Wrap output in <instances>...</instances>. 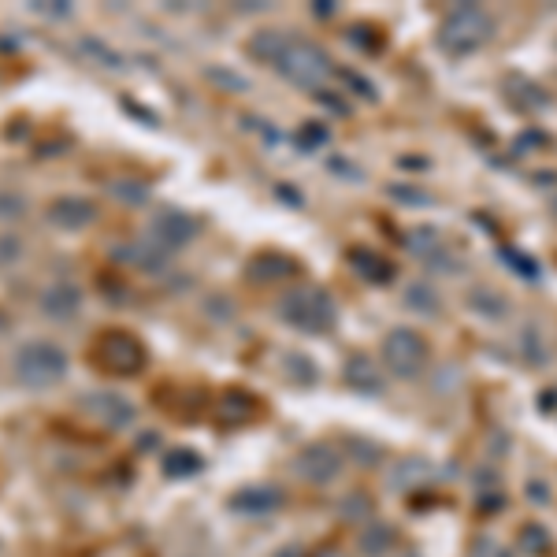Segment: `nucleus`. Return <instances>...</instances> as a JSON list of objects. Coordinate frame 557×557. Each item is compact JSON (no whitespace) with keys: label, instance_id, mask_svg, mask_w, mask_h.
Segmentation results:
<instances>
[{"label":"nucleus","instance_id":"nucleus-1","mask_svg":"<svg viewBox=\"0 0 557 557\" xmlns=\"http://www.w3.org/2000/svg\"><path fill=\"white\" fill-rule=\"evenodd\" d=\"M279 320L290 324L301 335H327L338 320V309L331 294L320 286H298L279 301Z\"/></svg>","mask_w":557,"mask_h":557},{"label":"nucleus","instance_id":"nucleus-2","mask_svg":"<svg viewBox=\"0 0 557 557\" xmlns=\"http://www.w3.org/2000/svg\"><path fill=\"white\" fill-rule=\"evenodd\" d=\"M494 38V19L480 4H457L454 12H446L439 26V45L454 56H468V52L483 49Z\"/></svg>","mask_w":557,"mask_h":557},{"label":"nucleus","instance_id":"nucleus-3","mask_svg":"<svg viewBox=\"0 0 557 557\" xmlns=\"http://www.w3.org/2000/svg\"><path fill=\"white\" fill-rule=\"evenodd\" d=\"M15 379L30 390H45L56 387L60 379L67 376V353L52 342H26L15 353Z\"/></svg>","mask_w":557,"mask_h":557},{"label":"nucleus","instance_id":"nucleus-4","mask_svg":"<svg viewBox=\"0 0 557 557\" xmlns=\"http://www.w3.org/2000/svg\"><path fill=\"white\" fill-rule=\"evenodd\" d=\"M275 71H279L286 82H294V86L320 90V82H327L335 67H331V56H327L320 45L301 41V38H290V45L283 49V56L275 60Z\"/></svg>","mask_w":557,"mask_h":557},{"label":"nucleus","instance_id":"nucleus-5","mask_svg":"<svg viewBox=\"0 0 557 557\" xmlns=\"http://www.w3.org/2000/svg\"><path fill=\"white\" fill-rule=\"evenodd\" d=\"M90 357L112 376H138L145 368V346L130 331H104L93 338Z\"/></svg>","mask_w":557,"mask_h":557},{"label":"nucleus","instance_id":"nucleus-6","mask_svg":"<svg viewBox=\"0 0 557 557\" xmlns=\"http://www.w3.org/2000/svg\"><path fill=\"white\" fill-rule=\"evenodd\" d=\"M428 342L413 327H390L383 338V364L398 379H416L428 368Z\"/></svg>","mask_w":557,"mask_h":557},{"label":"nucleus","instance_id":"nucleus-7","mask_svg":"<svg viewBox=\"0 0 557 557\" xmlns=\"http://www.w3.org/2000/svg\"><path fill=\"white\" fill-rule=\"evenodd\" d=\"M197 231H201L197 216L182 212V208H160L153 216V223H149V242L160 246L164 253H175V249L190 246L197 238Z\"/></svg>","mask_w":557,"mask_h":557},{"label":"nucleus","instance_id":"nucleus-8","mask_svg":"<svg viewBox=\"0 0 557 557\" xmlns=\"http://www.w3.org/2000/svg\"><path fill=\"white\" fill-rule=\"evenodd\" d=\"M294 472H298L305 483H316V487H327V483L338 480L342 472V454L327 442H312L305 446L298 457H294Z\"/></svg>","mask_w":557,"mask_h":557},{"label":"nucleus","instance_id":"nucleus-9","mask_svg":"<svg viewBox=\"0 0 557 557\" xmlns=\"http://www.w3.org/2000/svg\"><path fill=\"white\" fill-rule=\"evenodd\" d=\"M78 409L82 413H90L93 420H101L104 428L112 431H123L134 424V405L123 398V394H116V390H93V394H86V398H78Z\"/></svg>","mask_w":557,"mask_h":557},{"label":"nucleus","instance_id":"nucleus-10","mask_svg":"<svg viewBox=\"0 0 557 557\" xmlns=\"http://www.w3.org/2000/svg\"><path fill=\"white\" fill-rule=\"evenodd\" d=\"M227 506L234 513H246V517H264V513H275V509L283 506V491L275 483H249V487L231 494Z\"/></svg>","mask_w":557,"mask_h":557},{"label":"nucleus","instance_id":"nucleus-11","mask_svg":"<svg viewBox=\"0 0 557 557\" xmlns=\"http://www.w3.org/2000/svg\"><path fill=\"white\" fill-rule=\"evenodd\" d=\"M97 220V205L86 197H56L49 205V223L60 231H82Z\"/></svg>","mask_w":557,"mask_h":557},{"label":"nucleus","instance_id":"nucleus-12","mask_svg":"<svg viewBox=\"0 0 557 557\" xmlns=\"http://www.w3.org/2000/svg\"><path fill=\"white\" fill-rule=\"evenodd\" d=\"M38 309L49 316V320H71L78 309H82V290H78L75 283H52L41 290L38 298Z\"/></svg>","mask_w":557,"mask_h":557},{"label":"nucleus","instance_id":"nucleus-13","mask_svg":"<svg viewBox=\"0 0 557 557\" xmlns=\"http://www.w3.org/2000/svg\"><path fill=\"white\" fill-rule=\"evenodd\" d=\"M342 376L350 383V390H361V394H383V372H379V364L372 357H364V353H353L346 368H342Z\"/></svg>","mask_w":557,"mask_h":557},{"label":"nucleus","instance_id":"nucleus-14","mask_svg":"<svg viewBox=\"0 0 557 557\" xmlns=\"http://www.w3.org/2000/svg\"><path fill=\"white\" fill-rule=\"evenodd\" d=\"M405 305L413 312H420V316H435L442 309V298L431 283H409L405 286Z\"/></svg>","mask_w":557,"mask_h":557},{"label":"nucleus","instance_id":"nucleus-15","mask_svg":"<svg viewBox=\"0 0 557 557\" xmlns=\"http://www.w3.org/2000/svg\"><path fill=\"white\" fill-rule=\"evenodd\" d=\"M390 480H394V487H409V491H413V487H420V483H431L435 480V472H431V465L428 461H420V457H413V461H402V465L394 468V476H390Z\"/></svg>","mask_w":557,"mask_h":557},{"label":"nucleus","instance_id":"nucleus-16","mask_svg":"<svg viewBox=\"0 0 557 557\" xmlns=\"http://www.w3.org/2000/svg\"><path fill=\"white\" fill-rule=\"evenodd\" d=\"M350 260L357 264V268H361V275L368 279V283H390V272H394V268H390L383 257L368 253V249H353Z\"/></svg>","mask_w":557,"mask_h":557},{"label":"nucleus","instance_id":"nucleus-17","mask_svg":"<svg viewBox=\"0 0 557 557\" xmlns=\"http://www.w3.org/2000/svg\"><path fill=\"white\" fill-rule=\"evenodd\" d=\"M286 45H290V38H286V34H279V30H264V34H257V38L249 41V52H253V56H260V60H268V64L275 67V60L283 56Z\"/></svg>","mask_w":557,"mask_h":557},{"label":"nucleus","instance_id":"nucleus-18","mask_svg":"<svg viewBox=\"0 0 557 557\" xmlns=\"http://www.w3.org/2000/svg\"><path fill=\"white\" fill-rule=\"evenodd\" d=\"M468 309L483 312V316H491V320H498V316H506L509 305L502 294H494V290H487V286H476L472 294H468Z\"/></svg>","mask_w":557,"mask_h":557},{"label":"nucleus","instance_id":"nucleus-19","mask_svg":"<svg viewBox=\"0 0 557 557\" xmlns=\"http://www.w3.org/2000/svg\"><path fill=\"white\" fill-rule=\"evenodd\" d=\"M249 272H253V279H279V275L294 272V260L279 257V253H264V257L249 264Z\"/></svg>","mask_w":557,"mask_h":557},{"label":"nucleus","instance_id":"nucleus-20","mask_svg":"<svg viewBox=\"0 0 557 557\" xmlns=\"http://www.w3.org/2000/svg\"><path fill=\"white\" fill-rule=\"evenodd\" d=\"M405 246L413 249L416 257L431 260L442 249V238H439V231H435V227H416V231H409V242H405Z\"/></svg>","mask_w":557,"mask_h":557},{"label":"nucleus","instance_id":"nucleus-21","mask_svg":"<svg viewBox=\"0 0 557 557\" xmlns=\"http://www.w3.org/2000/svg\"><path fill=\"white\" fill-rule=\"evenodd\" d=\"M197 468H201V457H197L194 450H186V446H182V450H171V457L164 461V472L175 476V480L190 476V472H197Z\"/></svg>","mask_w":557,"mask_h":557},{"label":"nucleus","instance_id":"nucleus-22","mask_svg":"<svg viewBox=\"0 0 557 557\" xmlns=\"http://www.w3.org/2000/svg\"><path fill=\"white\" fill-rule=\"evenodd\" d=\"M520 350H524V357H528L532 364H546V342L535 327H524V335H520Z\"/></svg>","mask_w":557,"mask_h":557},{"label":"nucleus","instance_id":"nucleus-23","mask_svg":"<svg viewBox=\"0 0 557 557\" xmlns=\"http://www.w3.org/2000/svg\"><path fill=\"white\" fill-rule=\"evenodd\" d=\"M327 127H320V123H305V127L294 134V142L301 145V149H320V145H327Z\"/></svg>","mask_w":557,"mask_h":557},{"label":"nucleus","instance_id":"nucleus-24","mask_svg":"<svg viewBox=\"0 0 557 557\" xmlns=\"http://www.w3.org/2000/svg\"><path fill=\"white\" fill-rule=\"evenodd\" d=\"M26 212V201L19 194H8V190H0V220H19Z\"/></svg>","mask_w":557,"mask_h":557},{"label":"nucleus","instance_id":"nucleus-25","mask_svg":"<svg viewBox=\"0 0 557 557\" xmlns=\"http://www.w3.org/2000/svg\"><path fill=\"white\" fill-rule=\"evenodd\" d=\"M390 528H372V532H364L361 546H364V554H379V550H387L390 546Z\"/></svg>","mask_w":557,"mask_h":557},{"label":"nucleus","instance_id":"nucleus-26","mask_svg":"<svg viewBox=\"0 0 557 557\" xmlns=\"http://www.w3.org/2000/svg\"><path fill=\"white\" fill-rule=\"evenodd\" d=\"M502 260L517 264V275H524V279H539V264H535V260L517 257V249H502Z\"/></svg>","mask_w":557,"mask_h":557},{"label":"nucleus","instance_id":"nucleus-27","mask_svg":"<svg viewBox=\"0 0 557 557\" xmlns=\"http://www.w3.org/2000/svg\"><path fill=\"white\" fill-rule=\"evenodd\" d=\"M524 546H528V550H532V554H546V550H550V539H546V532L543 528H524Z\"/></svg>","mask_w":557,"mask_h":557},{"label":"nucleus","instance_id":"nucleus-28","mask_svg":"<svg viewBox=\"0 0 557 557\" xmlns=\"http://www.w3.org/2000/svg\"><path fill=\"white\" fill-rule=\"evenodd\" d=\"M472 557H513V554H509V550L498 543V539H480V543H476V550H472Z\"/></svg>","mask_w":557,"mask_h":557},{"label":"nucleus","instance_id":"nucleus-29","mask_svg":"<svg viewBox=\"0 0 557 557\" xmlns=\"http://www.w3.org/2000/svg\"><path fill=\"white\" fill-rule=\"evenodd\" d=\"M316 557H346L342 550H324V554H316Z\"/></svg>","mask_w":557,"mask_h":557}]
</instances>
